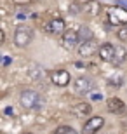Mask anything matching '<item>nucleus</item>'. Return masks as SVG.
Returning <instances> with one entry per match:
<instances>
[{
  "instance_id": "obj_4",
  "label": "nucleus",
  "mask_w": 127,
  "mask_h": 134,
  "mask_svg": "<svg viewBox=\"0 0 127 134\" xmlns=\"http://www.w3.org/2000/svg\"><path fill=\"white\" fill-rule=\"evenodd\" d=\"M92 87H94V82L87 77H78L73 82V89L77 94H89L92 91Z\"/></svg>"
},
{
  "instance_id": "obj_8",
  "label": "nucleus",
  "mask_w": 127,
  "mask_h": 134,
  "mask_svg": "<svg viewBox=\"0 0 127 134\" xmlns=\"http://www.w3.org/2000/svg\"><path fill=\"white\" fill-rule=\"evenodd\" d=\"M78 31H73V30H68V31H64L63 37H61V45H63L64 49H73L75 45H77L78 42Z\"/></svg>"
},
{
  "instance_id": "obj_19",
  "label": "nucleus",
  "mask_w": 127,
  "mask_h": 134,
  "mask_svg": "<svg viewBox=\"0 0 127 134\" xmlns=\"http://www.w3.org/2000/svg\"><path fill=\"white\" fill-rule=\"evenodd\" d=\"M91 98H92V101H101L103 99V94H101V92H92Z\"/></svg>"
},
{
  "instance_id": "obj_14",
  "label": "nucleus",
  "mask_w": 127,
  "mask_h": 134,
  "mask_svg": "<svg viewBox=\"0 0 127 134\" xmlns=\"http://www.w3.org/2000/svg\"><path fill=\"white\" fill-rule=\"evenodd\" d=\"M127 59V51L124 47H115V56H113V65L115 66H120L124 65V61Z\"/></svg>"
},
{
  "instance_id": "obj_17",
  "label": "nucleus",
  "mask_w": 127,
  "mask_h": 134,
  "mask_svg": "<svg viewBox=\"0 0 127 134\" xmlns=\"http://www.w3.org/2000/svg\"><path fill=\"white\" fill-rule=\"evenodd\" d=\"M54 134H77V131L71 129V127H68V125H61V127L56 129V132H54Z\"/></svg>"
},
{
  "instance_id": "obj_11",
  "label": "nucleus",
  "mask_w": 127,
  "mask_h": 134,
  "mask_svg": "<svg viewBox=\"0 0 127 134\" xmlns=\"http://www.w3.org/2000/svg\"><path fill=\"white\" fill-rule=\"evenodd\" d=\"M98 54H99V58H101L103 61H106V63H112V61H113V56H115V45L110 44V42L103 44L101 47H99Z\"/></svg>"
},
{
  "instance_id": "obj_21",
  "label": "nucleus",
  "mask_w": 127,
  "mask_h": 134,
  "mask_svg": "<svg viewBox=\"0 0 127 134\" xmlns=\"http://www.w3.org/2000/svg\"><path fill=\"white\" fill-rule=\"evenodd\" d=\"M71 12H73V14H78V12H80V9H78V4H77V2H73V4H71Z\"/></svg>"
},
{
  "instance_id": "obj_16",
  "label": "nucleus",
  "mask_w": 127,
  "mask_h": 134,
  "mask_svg": "<svg viewBox=\"0 0 127 134\" xmlns=\"http://www.w3.org/2000/svg\"><path fill=\"white\" fill-rule=\"evenodd\" d=\"M78 38L82 40V42L92 38V31L89 30V26H80V30H78Z\"/></svg>"
},
{
  "instance_id": "obj_24",
  "label": "nucleus",
  "mask_w": 127,
  "mask_h": 134,
  "mask_svg": "<svg viewBox=\"0 0 127 134\" xmlns=\"http://www.w3.org/2000/svg\"><path fill=\"white\" fill-rule=\"evenodd\" d=\"M75 66H77V68H85V63H80V61H77V63H75Z\"/></svg>"
},
{
  "instance_id": "obj_23",
  "label": "nucleus",
  "mask_w": 127,
  "mask_h": 134,
  "mask_svg": "<svg viewBox=\"0 0 127 134\" xmlns=\"http://www.w3.org/2000/svg\"><path fill=\"white\" fill-rule=\"evenodd\" d=\"M4 113H5V115H14V110L10 108V106H7V108L4 110Z\"/></svg>"
},
{
  "instance_id": "obj_6",
  "label": "nucleus",
  "mask_w": 127,
  "mask_h": 134,
  "mask_svg": "<svg viewBox=\"0 0 127 134\" xmlns=\"http://www.w3.org/2000/svg\"><path fill=\"white\" fill-rule=\"evenodd\" d=\"M98 51H99L98 42H96L94 38H91V40H85V42L80 44V47H78V54L82 56V58H91V56H94Z\"/></svg>"
},
{
  "instance_id": "obj_5",
  "label": "nucleus",
  "mask_w": 127,
  "mask_h": 134,
  "mask_svg": "<svg viewBox=\"0 0 127 134\" xmlns=\"http://www.w3.org/2000/svg\"><path fill=\"white\" fill-rule=\"evenodd\" d=\"M104 125V119L103 117H92L89 119L82 127V134H96L99 129Z\"/></svg>"
},
{
  "instance_id": "obj_15",
  "label": "nucleus",
  "mask_w": 127,
  "mask_h": 134,
  "mask_svg": "<svg viewBox=\"0 0 127 134\" xmlns=\"http://www.w3.org/2000/svg\"><path fill=\"white\" fill-rule=\"evenodd\" d=\"M28 75H30V79H31V80L37 82V80H40L42 77H44V70L40 68L38 65H30L28 66Z\"/></svg>"
},
{
  "instance_id": "obj_20",
  "label": "nucleus",
  "mask_w": 127,
  "mask_h": 134,
  "mask_svg": "<svg viewBox=\"0 0 127 134\" xmlns=\"http://www.w3.org/2000/svg\"><path fill=\"white\" fill-rule=\"evenodd\" d=\"M110 84H113V85H122V79H120V77H113V79L110 80Z\"/></svg>"
},
{
  "instance_id": "obj_12",
  "label": "nucleus",
  "mask_w": 127,
  "mask_h": 134,
  "mask_svg": "<svg viewBox=\"0 0 127 134\" xmlns=\"http://www.w3.org/2000/svg\"><path fill=\"white\" fill-rule=\"evenodd\" d=\"M91 111H92V106L89 103H78V104H75V106H71V113H73L77 119H85V117L91 115Z\"/></svg>"
},
{
  "instance_id": "obj_25",
  "label": "nucleus",
  "mask_w": 127,
  "mask_h": 134,
  "mask_svg": "<svg viewBox=\"0 0 127 134\" xmlns=\"http://www.w3.org/2000/svg\"><path fill=\"white\" fill-rule=\"evenodd\" d=\"M120 5H122V7H125V9H127V0H120Z\"/></svg>"
},
{
  "instance_id": "obj_9",
  "label": "nucleus",
  "mask_w": 127,
  "mask_h": 134,
  "mask_svg": "<svg viewBox=\"0 0 127 134\" xmlns=\"http://www.w3.org/2000/svg\"><path fill=\"white\" fill-rule=\"evenodd\" d=\"M44 30L51 35H59V33H64V21L63 19H51L49 23L44 25Z\"/></svg>"
},
{
  "instance_id": "obj_26",
  "label": "nucleus",
  "mask_w": 127,
  "mask_h": 134,
  "mask_svg": "<svg viewBox=\"0 0 127 134\" xmlns=\"http://www.w3.org/2000/svg\"><path fill=\"white\" fill-rule=\"evenodd\" d=\"M23 134H31V132H23Z\"/></svg>"
},
{
  "instance_id": "obj_2",
  "label": "nucleus",
  "mask_w": 127,
  "mask_h": 134,
  "mask_svg": "<svg viewBox=\"0 0 127 134\" xmlns=\"http://www.w3.org/2000/svg\"><path fill=\"white\" fill-rule=\"evenodd\" d=\"M33 30L28 26H18L14 31V44L18 47H26V45L33 40Z\"/></svg>"
},
{
  "instance_id": "obj_10",
  "label": "nucleus",
  "mask_w": 127,
  "mask_h": 134,
  "mask_svg": "<svg viewBox=\"0 0 127 134\" xmlns=\"http://www.w3.org/2000/svg\"><path fill=\"white\" fill-rule=\"evenodd\" d=\"M106 106H108V111L113 115H122L125 111V103L118 98H110L106 101Z\"/></svg>"
},
{
  "instance_id": "obj_1",
  "label": "nucleus",
  "mask_w": 127,
  "mask_h": 134,
  "mask_svg": "<svg viewBox=\"0 0 127 134\" xmlns=\"http://www.w3.org/2000/svg\"><path fill=\"white\" fill-rule=\"evenodd\" d=\"M19 103H21V106L26 108V110H40L45 104V101L40 98L38 92H35V91H31V89H26V91L21 92Z\"/></svg>"
},
{
  "instance_id": "obj_18",
  "label": "nucleus",
  "mask_w": 127,
  "mask_h": 134,
  "mask_svg": "<svg viewBox=\"0 0 127 134\" xmlns=\"http://www.w3.org/2000/svg\"><path fill=\"white\" fill-rule=\"evenodd\" d=\"M117 37H118L120 40H125V38H127V25H124L122 28L117 31Z\"/></svg>"
},
{
  "instance_id": "obj_3",
  "label": "nucleus",
  "mask_w": 127,
  "mask_h": 134,
  "mask_svg": "<svg viewBox=\"0 0 127 134\" xmlns=\"http://www.w3.org/2000/svg\"><path fill=\"white\" fill-rule=\"evenodd\" d=\"M108 21L115 26L127 25V9L125 7H110L108 9Z\"/></svg>"
},
{
  "instance_id": "obj_7",
  "label": "nucleus",
  "mask_w": 127,
  "mask_h": 134,
  "mask_svg": "<svg viewBox=\"0 0 127 134\" xmlns=\"http://www.w3.org/2000/svg\"><path fill=\"white\" fill-rule=\"evenodd\" d=\"M70 79H71V75L70 71L66 70H56L51 73V80H52L54 85H58V87H64V85L70 84Z\"/></svg>"
},
{
  "instance_id": "obj_13",
  "label": "nucleus",
  "mask_w": 127,
  "mask_h": 134,
  "mask_svg": "<svg viewBox=\"0 0 127 134\" xmlns=\"http://www.w3.org/2000/svg\"><path fill=\"white\" fill-rule=\"evenodd\" d=\"M84 12H85V14L87 16H98L99 14V10H101V5L98 4V2H96V0H89V2H85V4H84Z\"/></svg>"
},
{
  "instance_id": "obj_22",
  "label": "nucleus",
  "mask_w": 127,
  "mask_h": 134,
  "mask_svg": "<svg viewBox=\"0 0 127 134\" xmlns=\"http://www.w3.org/2000/svg\"><path fill=\"white\" fill-rule=\"evenodd\" d=\"M10 61H12V59H10L9 56H5L4 59H2V63H4V66H9V65H10Z\"/></svg>"
}]
</instances>
